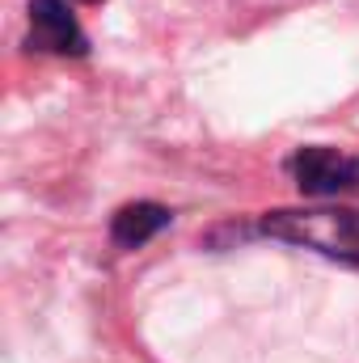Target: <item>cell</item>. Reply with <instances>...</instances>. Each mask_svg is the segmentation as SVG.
Returning a JSON list of instances; mask_svg holds the SVG:
<instances>
[{
    "instance_id": "obj_1",
    "label": "cell",
    "mask_w": 359,
    "mask_h": 363,
    "mask_svg": "<svg viewBox=\"0 0 359 363\" xmlns=\"http://www.w3.org/2000/svg\"><path fill=\"white\" fill-rule=\"evenodd\" d=\"M263 233L359 267V207H283L263 216Z\"/></svg>"
},
{
    "instance_id": "obj_2",
    "label": "cell",
    "mask_w": 359,
    "mask_h": 363,
    "mask_svg": "<svg viewBox=\"0 0 359 363\" xmlns=\"http://www.w3.org/2000/svg\"><path fill=\"white\" fill-rule=\"evenodd\" d=\"M287 174H292V182L304 194L334 199V194L359 190V157L355 152L326 148V144H309V148H296L287 157Z\"/></svg>"
},
{
    "instance_id": "obj_3",
    "label": "cell",
    "mask_w": 359,
    "mask_h": 363,
    "mask_svg": "<svg viewBox=\"0 0 359 363\" xmlns=\"http://www.w3.org/2000/svg\"><path fill=\"white\" fill-rule=\"evenodd\" d=\"M26 51L38 55H89V38L81 30V21L72 17L68 0H30V34H26Z\"/></svg>"
},
{
    "instance_id": "obj_4",
    "label": "cell",
    "mask_w": 359,
    "mask_h": 363,
    "mask_svg": "<svg viewBox=\"0 0 359 363\" xmlns=\"http://www.w3.org/2000/svg\"><path fill=\"white\" fill-rule=\"evenodd\" d=\"M174 224V211L161 203H127L110 216V241L118 250H140L148 245L157 233H165Z\"/></svg>"
},
{
    "instance_id": "obj_5",
    "label": "cell",
    "mask_w": 359,
    "mask_h": 363,
    "mask_svg": "<svg viewBox=\"0 0 359 363\" xmlns=\"http://www.w3.org/2000/svg\"><path fill=\"white\" fill-rule=\"evenodd\" d=\"M77 4H101V0H77Z\"/></svg>"
}]
</instances>
